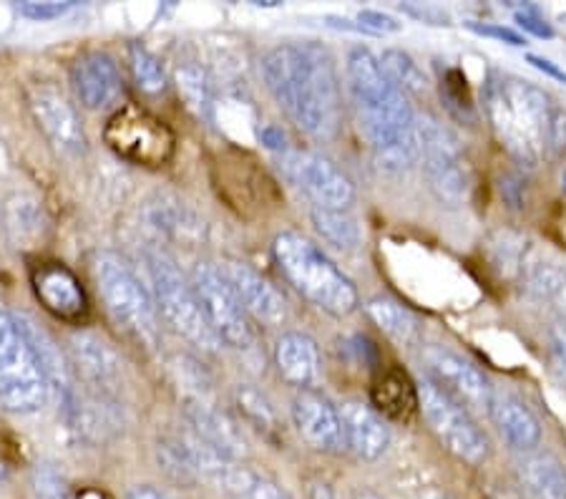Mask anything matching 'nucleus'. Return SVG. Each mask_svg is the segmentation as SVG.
I'll use <instances>...</instances> for the list:
<instances>
[{"mask_svg":"<svg viewBox=\"0 0 566 499\" xmlns=\"http://www.w3.org/2000/svg\"><path fill=\"white\" fill-rule=\"evenodd\" d=\"M499 193H501V197H504V202L511 207V210H522L524 207V185L518 177H514V175L501 177Z\"/></svg>","mask_w":566,"mask_h":499,"instance_id":"37998d69","label":"nucleus"},{"mask_svg":"<svg viewBox=\"0 0 566 499\" xmlns=\"http://www.w3.org/2000/svg\"><path fill=\"white\" fill-rule=\"evenodd\" d=\"M368 315L378 329L400 346H410L421 335V321L408 311L403 303L392 301L388 295H376L368 301Z\"/></svg>","mask_w":566,"mask_h":499,"instance_id":"cd10ccee","label":"nucleus"},{"mask_svg":"<svg viewBox=\"0 0 566 499\" xmlns=\"http://www.w3.org/2000/svg\"><path fill=\"white\" fill-rule=\"evenodd\" d=\"M562 193L566 195V167H564V171H562Z\"/></svg>","mask_w":566,"mask_h":499,"instance_id":"8fccbe9b","label":"nucleus"},{"mask_svg":"<svg viewBox=\"0 0 566 499\" xmlns=\"http://www.w3.org/2000/svg\"><path fill=\"white\" fill-rule=\"evenodd\" d=\"M106 142L118 157L146 167L164 165L175 152V136L164 122L134 106L122 108L108 119Z\"/></svg>","mask_w":566,"mask_h":499,"instance_id":"f8f14e48","label":"nucleus"},{"mask_svg":"<svg viewBox=\"0 0 566 499\" xmlns=\"http://www.w3.org/2000/svg\"><path fill=\"white\" fill-rule=\"evenodd\" d=\"M358 25L365 31V33H398L403 25H400L396 18L388 15V13H380V11H373V8H368V11H360L358 13Z\"/></svg>","mask_w":566,"mask_h":499,"instance_id":"e433bc0d","label":"nucleus"},{"mask_svg":"<svg viewBox=\"0 0 566 499\" xmlns=\"http://www.w3.org/2000/svg\"><path fill=\"white\" fill-rule=\"evenodd\" d=\"M516 475L528 499H566V467L554 454L526 451L516 461Z\"/></svg>","mask_w":566,"mask_h":499,"instance_id":"b1692460","label":"nucleus"},{"mask_svg":"<svg viewBox=\"0 0 566 499\" xmlns=\"http://www.w3.org/2000/svg\"><path fill=\"white\" fill-rule=\"evenodd\" d=\"M177 81L181 96L187 98L191 112H195L199 119L214 122V86L212 81H209L207 71L202 66H197V63H185V66H179L177 71Z\"/></svg>","mask_w":566,"mask_h":499,"instance_id":"c756f323","label":"nucleus"},{"mask_svg":"<svg viewBox=\"0 0 566 499\" xmlns=\"http://www.w3.org/2000/svg\"><path fill=\"white\" fill-rule=\"evenodd\" d=\"M31 283L35 298L49 313L63 318V321H78L81 315H86V293L66 266L45 262L33 270Z\"/></svg>","mask_w":566,"mask_h":499,"instance_id":"412c9836","label":"nucleus"},{"mask_svg":"<svg viewBox=\"0 0 566 499\" xmlns=\"http://www.w3.org/2000/svg\"><path fill=\"white\" fill-rule=\"evenodd\" d=\"M566 149V108L554 106L549 116V132H546V152L562 154Z\"/></svg>","mask_w":566,"mask_h":499,"instance_id":"a19ab883","label":"nucleus"},{"mask_svg":"<svg viewBox=\"0 0 566 499\" xmlns=\"http://www.w3.org/2000/svg\"><path fill=\"white\" fill-rule=\"evenodd\" d=\"M418 408H421L428 426L438 441L449 449L453 457L471 467H481L491 457L489 437L481 426L471 419L469 408L455 402L441 386L426 378L418 388Z\"/></svg>","mask_w":566,"mask_h":499,"instance_id":"1a4fd4ad","label":"nucleus"},{"mask_svg":"<svg viewBox=\"0 0 566 499\" xmlns=\"http://www.w3.org/2000/svg\"><path fill=\"white\" fill-rule=\"evenodd\" d=\"M69 363L98 398L112 396L122 384V361L102 335L81 331L69 341Z\"/></svg>","mask_w":566,"mask_h":499,"instance_id":"f3484780","label":"nucleus"},{"mask_svg":"<svg viewBox=\"0 0 566 499\" xmlns=\"http://www.w3.org/2000/svg\"><path fill=\"white\" fill-rule=\"evenodd\" d=\"M260 142L270 152H277V154H285L287 152V134L282 132V126H277V124L262 126V129H260Z\"/></svg>","mask_w":566,"mask_h":499,"instance_id":"c03bdc74","label":"nucleus"},{"mask_svg":"<svg viewBox=\"0 0 566 499\" xmlns=\"http://www.w3.org/2000/svg\"><path fill=\"white\" fill-rule=\"evenodd\" d=\"M292 422H295L300 437L313 449L325 454H337L345 449L340 408L325 394L303 388L292 402Z\"/></svg>","mask_w":566,"mask_h":499,"instance_id":"dca6fc26","label":"nucleus"},{"mask_svg":"<svg viewBox=\"0 0 566 499\" xmlns=\"http://www.w3.org/2000/svg\"><path fill=\"white\" fill-rule=\"evenodd\" d=\"M378 61H380L382 71H386V76L400 91H403L406 96L408 94H416V96L423 94L426 86H428V81L423 76L421 66H418L416 59L410 56V53L400 51V49H388V51H382V56Z\"/></svg>","mask_w":566,"mask_h":499,"instance_id":"7c9ffc66","label":"nucleus"},{"mask_svg":"<svg viewBox=\"0 0 566 499\" xmlns=\"http://www.w3.org/2000/svg\"><path fill=\"white\" fill-rule=\"evenodd\" d=\"M234 404H237V408H240V414L244 416V419L258 426L260 432L272 434L277 429L275 408H272L268 396L260 394L258 388L240 384L234 388Z\"/></svg>","mask_w":566,"mask_h":499,"instance_id":"473e14b6","label":"nucleus"},{"mask_svg":"<svg viewBox=\"0 0 566 499\" xmlns=\"http://www.w3.org/2000/svg\"><path fill=\"white\" fill-rule=\"evenodd\" d=\"M400 11L406 15L416 18V21H423L428 25H449L451 15L443 11V8L431 6V3H400Z\"/></svg>","mask_w":566,"mask_h":499,"instance_id":"ea45409f","label":"nucleus"},{"mask_svg":"<svg viewBox=\"0 0 566 499\" xmlns=\"http://www.w3.org/2000/svg\"><path fill=\"white\" fill-rule=\"evenodd\" d=\"M483 108L494 132L518 165L536 167L546 154L552 98L532 81L491 71L483 84Z\"/></svg>","mask_w":566,"mask_h":499,"instance_id":"7ed1b4c3","label":"nucleus"},{"mask_svg":"<svg viewBox=\"0 0 566 499\" xmlns=\"http://www.w3.org/2000/svg\"><path fill=\"white\" fill-rule=\"evenodd\" d=\"M185 416L191 434L222 457L240 461L248 454L242 429L224 412H219L212 398H185Z\"/></svg>","mask_w":566,"mask_h":499,"instance_id":"aec40b11","label":"nucleus"},{"mask_svg":"<svg viewBox=\"0 0 566 499\" xmlns=\"http://www.w3.org/2000/svg\"><path fill=\"white\" fill-rule=\"evenodd\" d=\"M94 283L108 315L122 329L154 349L159 343V311L151 290L142 283L136 270L118 252L98 250L91 260Z\"/></svg>","mask_w":566,"mask_h":499,"instance_id":"39448f33","label":"nucleus"},{"mask_svg":"<svg viewBox=\"0 0 566 499\" xmlns=\"http://www.w3.org/2000/svg\"><path fill=\"white\" fill-rule=\"evenodd\" d=\"M262 79L290 122L313 139H333L343 124V91L333 53L319 43H282L264 53Z\"/></svg>","mask_w":566,"mask_h":499,"instance_id":"f257e3e1","label":"nucleus"},{"mask_svg":"<svg viewBox=\"0 0 566 499\" xmlns=\"http://www.w3.org/2000/svg\"><path fill=\"white\" fill-rule=\"evenodd\" d=\"M146 266H149L151 276L154 303H157V311L159 318H164V323L199 351L217 353L222 349L217 333L207 321L195 288L181 276L175 262L164 256V252H151L146 258Z\"/></svg>","mask_w":566,"mask_h":499,"instance_id":"423d86ee","label":"nucleus"},{"mask_svg":"<svg viewBox=\"0 0 566 499\" xmlns=\"http://www.w3.org/2000/svg\"><path fill=\"white\" fill-rule=\"evenodd\" d=\"M345 449L363 461H376L390 447V429L382 416L363 398H348L340 406Z\"/></svg>","mask_w":566,"mask_h":499,"instance_id":"6ab92c4d","label":"nucleus"},{"mask_svg":"<svg viewBox=\"0 0 566 499\" xmlns=\"http://www.w3.org/2000/svg\"><path fill=\"white\" fill-rule=\"evenodd\" d=\"M126 499H171V497L159 492L157 487H136L129 495H126Z\"/></svg>","mask_w":566,"mask_h":499,"instance_id":"49530a36","label":"nucleus"},{"mask_svg":"<svg viewBox=\"0 0 566 499\" xmlns=\"http://www.w3.org/2000/svg\"><path fill=\"white\" fill-rule=\"evenodd\" d=\"M280 169L310 199V207L350 210L355 202L353 179L323 154L287 149L282 154Z\"/></svg>","mask_w":566,"mask_h":499,"instance_id":"9b49d317","label":"nucleus"},{"mask_svg":"<svg viewBox=\"0 0 566 499\" xmlns=\"http://www.w3.org/2000/svg\"><path fill=\"white\" fill-rule=\"evenodd\" d=\"M275 366L287 384L297 386L300 392L310 388L319 374L317 343L300 331L282 333L275 343Z\"/></svg>","mask_w":566,"mask_h":499,"instance_id":"5701e85b","label":"nucleus"},{"mask_svg":"<svg viewBox=\"0 0 566 499\" xmlns=\"http://www.w3.org/2000/svg\"><path fill=\"white\" fill-rule=\"evenodd\" d=\"M71 84L78 102L94 112L116 106L124 96L122 71L106 51L81 53L71 66Z\"/></svg>","mask_w":566,"mask_h":499,"instance_id":"2eb2a0df","label":"nucleus"},{"mask_svg":"<svg viewBox=\"0 0 566 499\" xmlns=\"http://www.w3.org/2000/svg\"><path fill=\"white\" fill-rule=\"evenodd\" d=\"M469 29L479 35H489V39L504 41L509 45H524V35L516 33L514 29H506V25H496V23H469Z\"/></svg>","mask_w":566,"mask_h":499,"instance_id":"79ce46f5","label":"nucleus"},{"mask_svg":"<svg viewBox=\"0 0 566 499\" xmlns=\"http://www.w3.org/2000/svg\"><path fill=\"white\" fill-rule=\"evenodd\" d=\"M423 358L431 381L441 386L446 394L453 396L459 404L489 412L491 398H494V386H491L489 376L479 366H473L461 353L443 346L428 349Z\"/></svg>","mask_w":566,"mask_h":499,"instance_id":"4468645a","label":"nucleus"},{"mask_svg":"<svg viewBox=\"0 0 566 499\" xmlns=\"http://www.w3.org/2000/svg\"><path fill=\"white\" fill-rule=\"evenodd\" d=\"M345 79L355 116L380 171L398 175L418 162L416 114L408 96L386 76L376 53L365 45L350 49Z\"/></svg>","mask_w":566,"mask_h":499,"instance_id":"f03ea898","label":"nucleus"},{"mask_svg":"<svg viewBox=\"0 0 566 499\" xmlns=\"http://www.w3.org/2000/svg\"><path fill=\"white\" fill-rule=\"evenodd\" d=\"M49 381L15 315L0 308V406L33 414L49 402Z\"/></svg>","mask_w":566,"mask_h":499,"instance_id":"6e6552de","label":"nucleus"},{"mask_svg":"<svg viewBox=\"0 0 566 499\" xmlns=\"http://www.w3.org/2000/svg\"><path fill=\"white\" fill-rule=\"evenodd\" d=\"M129 63L136 79V86H139L144 94H161L167 89V74H164L161 61L154 56L149 49L134 43L129 49Z\"/></svg>","mask_w":566,"mask_h":499,"instance_id":"72a5a7b5","label":"nucleus"},{"mask_svg":"<svg viewBox=\"0 0 566 499\" xmlns=\"http://www.w3.org/2000/svg\"><path fill=\"white\" fill-rule=\"evenodd\" d=\"M516 23L518 29L536 35V39H554V29L538 15L536 6H524L522 11H516Z\"/></svg>","mask_w":566,"mask_h":499,"instance_id":"4c0bfd02","label":"nucleus"},{"mask_svg":"<svg viewBox=\"0 0 566 499\" xmlns=\"http://www.w3.org/2000/svg\"><path fill=\"white\" fill-rule=\"evenodd\" d=\"M532 250L534 242L524 232L511 230V227H499V230L489 232V238L483 240V252H486L489 262L499 270L501 278L509 280L518 278Z\"/></svg>","mask_w":566,"mask_h":499,"instance_id":"bb28decb","label":"nucleus"},{"mask_svg":"<svg viewBox=\"0 0 566 499\" xmlns=\"http://www.w3.org/2000/svg\"><path fill=\"white\" fill-rule=\"evenodd\" d=\"M562 21H566V13H564V15H562Z\"/></svg>","mask_w":566,"mask_h":499,"instance_id":"3c124183","label":"nucleus"},{"mask_svg":"<svg viewBox=\"0 0 566 499\" xmlns=\"http://www.w3.org/2000/svg\"><path fill=\"white\" fill-rule=\"evenodd\" d=\"M33 492L39 499H73L71 489L51 465H39L33 469Z\"/></svg>","mask_w":566,"mask_h":499,"instance_id":"c9c22d12","label":"nucleus"},{"mask_svg":"<svg viewBox=\"0 0 566 499\" xmlns=\"http://www.w3.org/2000/svg\"><path fill=\"white\" fill-rule=\"evenodd\" d=\"M310 499H337V497L333 495V489H331V487H325V485H313V489H310Z\"/></svg>","mask_w":566,"mask_h":499,"instance_id":"de8ad7c7","label":"nucleus"},{"mask_svg":"<svg viewBox=\"0 0 566 499\" xmlns=\"http://www.w3.org/2000/svg\"><path fill=\"white\" fill-rule=\"evenodd\" d=\"M355 499H382V497L376 492H368V489H363V492L355 495Z\"/></svg>","mask_w":566,"mask_h":499,"instance_id":"09e8293b","label":"nucleus"},{"mask_svg":"<svg viewBox=\"0 0 566 499\" xmlns=\"http://www.w3.org/2000/svg\"><path fill=\"white\" fill-rule=\"evenodd\" d=\"M418 162L431 195L446 207L469 202L473 189V169L465 159L461 142L433 116H416Z\"/></svg>","mask_w":566,"mask_h":499,"instance_id":"0eeeda50","label":"nucleus"},{"mask_svg":"<svg viewBox=\"0 0 566 499\" xmlns=\"http://www.w3.org/2000/svg\"><path fill=\"white\" fill-rule=\"evenodd\" d=\"M29 108L39 129L43 132L59 152L69 157H78L86 152V132L81 124L76 108L69 104V98L51 84H33L29 89Z\"/></svg>","mask_w":566,"mask_h":499,"instance_id":"ddd939ff","label":"nucleus"},{"mask_svg":"<svg viewBox=\"0 0 566 499\" xmlns=\"http://www.w3.org/2000/svg\"><path fill=\"white\" fill-rule=\"evenodd\" d=\"M73 3H59V0H49V3H18V13L31 18V21H53L69 13Z\"/></svg>","mask_w":566,"mask_h":499,"instance_id":"58836bf2","label":"nucleus"},{"mask_svg":"<svg viewBox=\"0 0 566 499\" xmlns=\"http://www.w3.org/2000/svg\"><path fill=\"white\" fill-rule=\"evenodd\" d=\"M526 61L532 63L534 69H538L542 71V74H546V76H552V79H556V81H562V84H566V71L564 69H559L556 66L554 61H549V59H544V56H536V53H528L526 56Z\"/></svg>","mask_w":566,"mask_h":499,"instance_id":"a18cd8bd","label":"nucleus"},{"mask_svg":"<svg viewBox=\"0 0 566 499\" xmlns=\"http://www.w3.org/2000/svg\"><path fill=\"white\" fill-rule=\"evenodd\" d=\"M441 102L455 122L473 124L476 122V106H473L469 81H465L463 71L446 69L441 74Z\"/></svg>","mask_w":566,"mask_h":499,"instance_id":"2f4dec72","label":"nucleus"},{"mask_svg":"<svg viewBox=\"0 0 566 499\" xmlns=\"http://www.w3.org/2000/svg\"><path fill=\"white\" fill-rule=\"evenodd\" d=\"M546 356L554 376L566 386V311L556 315L546 331Z\"/></svg>","mask_w":566,"mask_h":499,"instance_id":"f704fd0d","label":"nucleus"},{"mask_svg":"<svg viewBox=\"0 0 566 499\" xmlns=\"http://www.w3.org/2000/svg\"><path fill=\"white\" fill-rule=\"evenodd\" d=\"M489 416L509 447L526 454L534 451L542 441V424H538L536 414L514 394L494 392V398L489 404Z\"/></svg>","mask_w":566,"mask_h":499,"instance_id":"4be33fe9","label":"nucleus"},{"mask_svg":"<svg viewBox=\"0 0 566 499\" xmlns=\"http://www.w3.org/2000/svg\"><path fill=\"white\" fill-rule=\"evenodd\" d=\"M219 268H222L237 298H240L242 308L248 311V315L254 318V321H260L264 325H282L287 321L285 298H282L280 290L272 285L268 278L260 276L258 270L244 266L240 260H230Z\"/></svg>","mask_w":566,"mask_h":499,"instance_id":"a211bd4d","label":"nucleus"},{"mask_svg":"<svg viewBox=\"0 0 566 499\" xmlns=\"http://www.w3.org/2000/svg\"><path fill=\"white\" fill-rule=\"evenodd\" d=\"M373 408L388 419L406 422L418 412V388L400 371H386L370 392Z\"/></svg>","mask_w":566,"mask_h":499,"instance_id":"393cba45","label":"nucleus"},{"mask_svg":"<svg viewBox=\"0 0 566 499\" xmlns=\"http://www.w3.org/2000/svg\"><path fill=\"white\" fill-rule=\"evenodd\" d=\"M516 283L534 301H554L566 290V268L562 262L546 258L536 248L528 252Z\"/></svg>","mask_w":566,"mask_h":499,"instance_id":"a878e982","label":"nucleus"},{"mask_svg":"<svg viewBox=\"0 0 566 499\" xmlns=\"http://www.w3.org/2000/svg\"><path fill=\"white\" fill-rule=\"evenodd\" d=\"M272 256L287 283L319 311L345 318L358 308L360 295L353 280L305 235L280 232L272 242Z\"/></svg>","mask_w":566,"mask_h":499,"instance_id":"20e7f679","label":"nucleus"},{"mask_svg":"<svg viewBox=\"0 0 566 499\" xmlns=\"http://www.w3.org/2000/svg\"><path fill=\"white\" fill-rule=\"evenodd\" d=\"M310 222L315 232L325 242L335 245L340 250H358L360 248V225L350 210H325V207H310Z\"/></svg>","mask_w":566,"mask_h":499,"instance_id":"c85d7f7f","label":"nucleus"},{"mask_svg":"<svg viewBox=\"0 0 566 499\" xmlns=\"http://www.w3.org/2000/svg\"><path fill=\"white\" fill-rule=\"evenodd\" d=\"M189 283L195 288L199 303H202V311L209 325H212V331L217 333L219 343H224V346L237 351L250 349L254 343L250 315L242 308L240 298H237L222 268L214 266V262H199V266L191 270Z\"/></svg>","mask_w":566,"mask_h":499,"instance_id":"9d476101","label":"nucleus"}]
</instances>
